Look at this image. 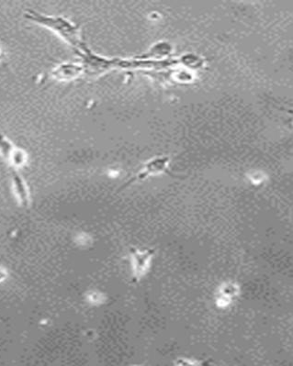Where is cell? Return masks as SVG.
Listing matches in <instances>:
<instances>
[{
    "label": "cell",
    "mask_w": 293,
    "mask_h": 366,
    "mask_svg": "<svg viewBox=\"0 0 293 366\" xmlns=\"http://www.w3.org/2000/svg\"><path fill=\"white\" fill-rule=\"evenodd\" d=\"M25 17L28 20H32L38 24L43 25L44 27L54 30V32H56L67 43L75 44V42H77L76 28L64 19L44 16L32 10H28Z\"/></svg>",
    "instance_id": "cell-1"
},
{
    "label": "cell",
    "mask_w": 293,
    "mask_h": 366,
    "mask_svg": "<svg viewBox=\"0 0 293 366\" xmlns=\"http://www.w3.org/2000/svg\"><path fill=\"white\" fill-rule=\"evenodd\" d=\"M154 254H155L154 250H145V251L131 250L133 278L138 280L144 273Z\"/></svg>",
    "instance_id": "cell-2"
},
{
    "label": "cell",
    "mask_w": 293,
    "mask_h": 366,
    "mask_svg": "<svg viewBox=\"0 0 293 366\" xmlns=\"http://www.w3.org/2000/svg\"><path fill=\"white\" fill-rule=\"evenodd\" d=\"M12 183L14 193L20 204L23 207H28L29 203V191L23 179L17 172L12 173Z\"/></svg>",
    "instance_id": "cell-3"
},
{
    "label": "cell",
    "mask_w": 293,
    "mask_h": 366,
    "mask_svg": "<svg viewBox=\"0 0 293 366\" xmlns=\"http://www.w3.org/2000/svg\"><path fill=\"white\" fill-rule=\"evenodd\" d=\"M14 150L15 148L12 143L7 138L0 134V154L10 161Z\"/></svg>",
    "instance_id": "cell-4"
},
{
    "label": "cell",
    "mask_w": 293,
    "mask_h": 366,
    "mask_svg": "<svg viewBox=\"0 0 293 366\" xmlns=\"http://www.w3.org/2000/svg\"><path fill=\"white\" fill-rule=\"evenodd\" d=\"M77 73V70L73 71L71 65H60L58 68L55 69L53 73L54 78L60 79V80H66L69 79V76L72 75V73Z\"/></svg>",
    "instance_id": "cell-5"
},
{
    "label": "cell",
    "mask_w": 293,
    "mask_h": 366,
    "mask_svg": "<svg viewBox=\"0 0 293 366\" xmlns=\"http://www.w3.org/2000/svg\"><path fill=\"white\" fill-rule=\"evenodd\" d=\"M10 161L12 164V166H14L15 167H20V166H23L26 162V154H25L24 151L15 148L14 151H13L12 155L10 157Z\"/></svg>",
    "instance_id": "cell-6"
}]
</instances>
